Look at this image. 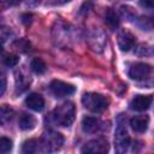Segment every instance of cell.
<instances>
[{
	"instance_id": "obj_23",
	"label": "cell",
	"mask_w": 154,
	"mask_h": 154,
	"mask_svg": "<svg viewBox=\"0 0 154 154\" xmlns=\"http://www.w3.org/2000/svg\"><path fill=\"white\" fill-rule=\"evenodd\" d=\"M2 61L7 67H13L18 64V57L13 54H7V55H4Z\"/></svg>"
},
{
	"instance_id": "obj_15",
	"label": "cell",
	"mask_w": 154,
	"mask_h": 154,
	"mask_svg": "<svg viewBox=\"0 0 154 154\" xmlns=\"http://www.w3.org/2000/svg\"><path fill=\"white\" fill-rule=\"evenodd\" d=\"M103 19H105L106 25H107L111 30H116V29L118 28V25H119V18H118V14H117L116 11L112 10V8H107V10H106Z\"/></svg>"
},
{
	"instance_id": "obj_21",
	"label": "cell",
	"mask_w": 154,
	"mask_h": 154,
	"mask_svg": "<svg viewBox=\"0 0 154 154\" xmlns=\"http://www.w3.org/2000/svg\"><path fill=\"white\" fill-rule=\"evenodd\" d=\"M13 48H16L19 52H28L30 51V43L24 38H19L13 43Z\"/></svg>"
},
{
	"instance_id": "obj_14",
	"label": "cell",
	"mask_w": 154,
	"mask_h": 154,
	"mask_svg": "<svg viewBox=\"0 0 154 154\" xmlns=\"http://www.w3.org/2000/svg\"><path fill=\"white\" fill-rule=\"evenodd\" d=\"M22 152L25 154H32L37 152H43V146L41 140H28L23 143Z\"/></svg>"
},
{
	"instance_id": "obj_18",
	"label": "cell",
	"mask_w": 154,
	"mask_h": 154,
	"mask_svg": "<svg viewBox=\"0 0 154 154\" xmlns=\"http://www.w3.org/2000/svg\"><path fill=\"white\" fill-rule=\"evenodd\" d=\"M30 67H31V70H32L35 73H37V75L45 73L46 70H47V66H46L45 61H43L42 59H40V58H34V59L31 60V63H30Z\"/></svg>"
},
{
	"instance_id": "obj_13",
	"label": "cell",
	"mask_w": 154,
	"mask_h": 154,
	"mask_svg": "<svg viewBox=\"0 0 154 154\" xmlns=\"http://www.w3.org/2000/svg\"><path fill=\"white\" fill-rule=\"evenodd\" d=\"M149 118L148 116H136L130 119V126L135 132H144L148 128Z\"/></svg>"
},
{
	"instance_id": "obj_6",
	"label": "cell",
	"mask_w": 154,
	"mask_h": 154,
	"mask_svg": "<svg viewBox=\"0 0 154 154\" xmlns=\"http://www.w3.org/2000/svg\"><path fill=\"white\" fill-rule=\"evenodd\" d=\"M49 89L52 91V94L57 97H65V96H69L71 94L75 93L76 88L72 85V84H69L66 82H63V81H58V79H54L49 84Z\"/></svg>"
},
{
	"instance_id": "obj_3",
	"label": "cell",
	"mask_w": 154,
	"mask_h": 154,
	"mask_svg": "<svg viewBox=\"0 0 154 154\" xmlns=\"http://www.w3.org/2000/svg\"><path fill=\"white\" fill-rule=\"evenodd\" d=\"M82 103L90 112L101 113L108 107L109 100L105 95L97 93H85L82 96Z\"/></svg>"
},
{
	"instance_id": "obj_12",
	"label": "cell",
	"mask_w": 154,
	"mask_h": 154,
	"mask_svg": "<svg viewBox=\"0 0 154 154\" xmlns=\"http://www.w3.org/2000/svg\"><path fill=\"white\" fill-rule=\"evenodd\" d=\"M101 126H102L101 125V122L97 118H95V117L87 116V117H84L82 119V129L87 134L96 132V131H99L101 129Z\"/></svg>"
},
{
	"instance_id": "obj_20",
	"label": "cell",
	"mask_w": 154,
	"mask_h": 154,
	"mask_svg": "<svg viewBox=\"0 0 154 154\" xmlns=\"http://www.w3.org/2000/svg\"><path fill=\"white\" fill-rule=\"evenodd\" d=\"M14 116V112L11 107H8L7 105H2L1 106V112H0V120L1 124L5 125L7 122H10Z\"/></svg>"
},
{
	"instance_id": "obj_10",
	"label": "cell",
	"mask_w": 154,
	"mask_h": 154,
	"mask_svg": "<svg viewBox=\"0 0 154 154\" xmlns=\"http://www.w3.org/2000/svg\"><path fill=\"white\" fill-rule=\"evenodd\" d=\"M152 101H153L152 95H136L130 102V108L137 112H142L149 108Z\"/></svg>"
},
{
	"instance_id": "obj_16",
	"label": "cell",
	"mask_w": 154,
	"mask_h": 154,
	"mask_svg": "<svg viewBox=\"0 0 154 154\" xmlns=\"http://www.w3.org/2000/svg\"><path fill=\"white\" fill-rule=\"evenodd\" d=\"M18 124H19V128H20L22 130H24V131L31 130V129H34L35 125H36V119H35L31 114H29V113H23V114L19 117Z\"/></svg>"
},
{
	"instance_id": "obj_9",
	"label": "cell",
	"mask_w": 154,
	"mask_h": 154,
	"mask_svg": "<svg viewBox=\"0 0 154 154\" xmlns=\"http://www.w3.org/2000/svg\"><path fill=\"white\" fill-rule=\"evenodd\" d=\"M136 42L135 36L128 31V30H122L118 35V46L122 52H129L131 48H134Z\"/></svg>"
},
{
	"instance_id": "obj_2",
	"label": "cell",
	"mask_w": 154,
	"mask_h": 154,
	"mask_svg": "<svg viewBox=\"0 0 154 154\" xmlns=\"http://www.w3.org/2000/svg\"><path fill=\"white\" fill-rule=\"evenodd\" d=\"M126 120L124 114H119L117 119V128L114 132V148L116 152L122 154L125 153L130 146V137L126 130Z\"/></svg>"
},
{
	"instance_id": "obj_19",
	"label": "cell",
	"mask_w": 154,
	"mask_h": 154,
	"mask_svg": "<svg viewBox=\"0 0 154 154\" xmlns=\"http://www.w3.org/2000/svg\"><path fill=\"white\" fill-rule=\"evenodd\" d=\"M137 25L142 29V30H146V31H149V30H153L154 29V19L150 18V17H147V16H142L137 19Z\"/></svg>"
},
{
	"instance_id": "obj_27",
	"label": "cell",
	"mask_w": 154,
	"mask_h": 154,
	"mask_svg": "<svg viewBox=\"0 0 154 154\" xmlns=\"http://www.w3.org/2000/svg\"><path fill=\"white\" fill-rule=\"evenodd\" d=\"M5 88H6V78H5V76L2 75V76H1V95L5 93Z\"/></svg>"
},
{
	"instance_id": "obj_17",
	"label": "cell",
	"mask_w": 154,
	"mask_h": 154,
	"mask_svg": "<svg viewBox=\"0 0 154 154\" xmlns=\"http://www.w3.org/2000/svg\"><path fill=\"white\" fill-rule=\"evenodd\" d=\"M29 84H30V79L26 76H23L20 72L16 73V93L17 94L25 91L28 89Z\"/></svg>"
},
{
	"instance_id": "obj_5",
	"label": "cell",
	"mask_w": 154,
	"mask_h": 154,
	"mask_svg": "<svg viewBox=\"0 0 154 154\" xmlns=\"http://www.w3.org/2000/svg\"><path fill=\"white\" fill-rule=\"evenodd\" d=\"M153 72V67L146 63H136L129 70V77L135 81H143Z\"/></svg>"
},
{
	"instance_id": "obj_28",
	"label": "cell",
	"mask_w": 154,
	"mask_h": 154,
	"mask_svg": "<svg viewBox=\"0 0 154 154\" xmlns=\"http://www.w3.org/2000/svg\"><path fill=\"white\" fill-rule=\"evenodd\" d=\"M6 1V4L8 5V6H16V5H18L22 0H5Z\"/></svg>"
},
{
	"instance_id": "obj_26",
	"label": "cell",
	"mask_w": 154,
	"mask_h": 154,
	"mask_svg": "<svg viewBox=\"0 0 154 154\" xmlns=\"http://www.w3.org/2000/svg\"><path fill=\"white\" fill-rule=\"evenodd\" d=\"M31 18H32V16H31L30 13H24V14H22V22H23L25 25L30 24V22H31Z\"/></svg>"
},
{
	"instance_id": "obj_1",
	"label": "cell",
	"mask_w": 154,
	"mask_h": 154,
	"mask_svg": "<svg viewBox=\"0 0 154 154\" xmlns=\"http://www.w3.org/2000/svg\"><path fill=\"white\" fill-rule=\"evenodd\" d=\"M75 116H76V107L75 103L71 101L61 103L52 113V118L54 123L63 128L70 126L75 120Z\"/></svg>"
},
{
	"instance_id": "obj_4",
	"label": "cell",
	"mask_w": 154,
	"mask_h": 154,
	"mask_svg": "<svg viewBox=\"0 0 154 154\" xmlns=\"http://www.w3.org/2000/svg\"><path fill=\"white\" fill-rule=\"evenodd\" d=\"M41 141L43 146V152H54V150H58L63 146L64 137L61 136V134L49 130L43 134Z\"/></svg>"
},
{
	"instance_id": "obj_22",
	"label": "cell",
	"mask_w": 154,
	"mask_h": 154,
	"mask_svg": "<svg viewBox=\"0 0 154 154\" xmlns=\"http://www.w3.org/2000/svg\"><path fill=\"white\" fill-rule=\"evenodd\" d=\"M12 149V141L7 137H1L0 138V152L2 154L8 153Z\"/></svg>"
},
{
	"instance_id": "obj_25",
	"label": "cell",
	"mask_w": 154,
	"mask_h": 154,
	"mask_svg": "<svg viewBox=\"0 0 154 154\" xmlns=\"http://www.w3.org/2000/svg\"><path fill=\"white\" fill-rule=\"evenodd\" d=\"M140 5L144 8H150L153 10L154 8V0H141L140 1Z\"/></svg>"
},
{
	"instance_id": "obj_24",
	"label": "cell",
	"mask_w": 154,
	"mask_h": 154,
	"mask_svg": "<svg viewBox=\"0 0 154 154\" xmlns=\"http://www.w3.org/2000/svg\"><path fill=\"white\" fill-rule=\"evenodd\" d=\"M93 7V0H87L79 8V13H87Z\"/></svg>"
},
{
	"instance_id": "obj_11",
	"label": "cell",
	"mask_w": 154,
	"mask_h": 154,
	"mask_svg": "<svg viewBox=\"0 0 154 154\" xmlns=\"http://www.w3.org/2000/svg\"><path fill=\"white\" fill-rule=\"evenodd\" d=\"M25 105L32 109V111H36V112H41L43 108H45V100L43 97L37 94V93H31L26 96L25 99Z\"/></svg>"
},
{
	"instance_id": "obj_8",
	"label": "cell",
	"mask_w": 154,
	"mask_h": 154,
	"mask_svg": "<svg viewBox=\"0 0 154 154\" xmlns=\"http://www.w3.org/2000/svg\"><path fill=\"white\" fill-rule=\"evenodd\" d=\"M109 149V144L105 138H95L85 143L82 148V153H106Z\"/></svg>"
},
{
	"instance_id": "obj_7",
	"label": "cell",
	"mask_w": 154,
	"mask_h": 154,
	"mask_svg": "<svg viewBox=\"0 0 154 154\" xmlns=\"http://www.w3.org/2000/svg\"><path fill=\"white\" fill-rule=\"evenodd\" d=\"M88 43H89V46L91 47L93 51L102 52L105 46H106V36L101 30L94 29L88 35Z\"/></svg>"
}]
</instances>
